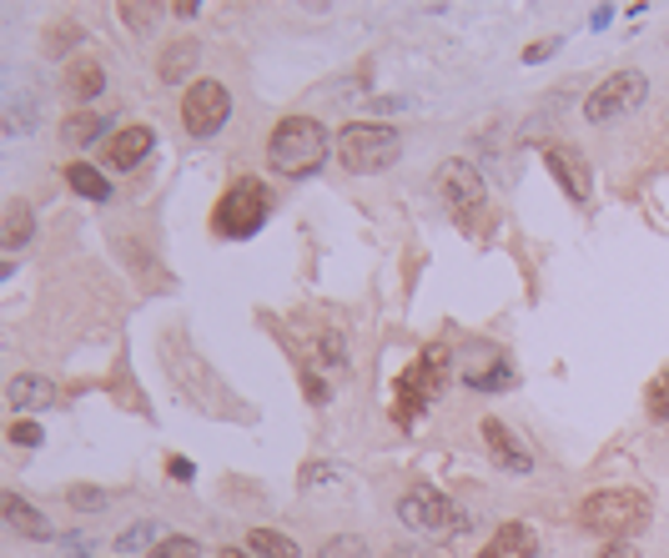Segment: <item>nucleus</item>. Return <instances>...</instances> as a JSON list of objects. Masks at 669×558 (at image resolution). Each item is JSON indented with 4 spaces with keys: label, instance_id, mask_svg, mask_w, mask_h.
<instances>
[{
    "label": "nucleus",
    "instance_id": "1",
    "mask_svg": "<svg viewBox=\"0 0 669 558\" xmlns=\"http://www.w3.org/2000/svg\"><path fill=\"white\" fill-rule=\"evenodd\" d=\"M328 156H332V136L317 117H282L272 131V142H267V167L277 177H292V182L323 171Z\"/></svg>",
    "mask_w": 669,
    "mask_h": 558
},
{
    "label": "nucleus",
    "instance_id": "2",
    "mask_svg": "<svg viewBox=\"0 0 669 558\" xmlns=\"http://www.w3.org/2000/svg\"><path fill=\"white\" fill-rule=\"evenodd\" d=\"M448 363H453V352H448L443 342H428V348H423L418 357H413V363L393 377V423H398V428H413L423 408L443 392Z\"/></svg>",
    "mask_w": 669,
    "mask_h": 558
},
{
    "label": "nucleus",
    "instance_id": "3",
    "mask_svg": "<svg viewBox=\"0 0 669 558\" xmlns=\"http://www.w3.org/2000/svg\"><path fill=\"white\" fill-rule=\"evenodd\" d=\"M579 523L609 544H630L649 529V498L634 494V488H599V494L584 498L579 508Z\"/></svg>",
    "mask_w": 669,
    "mask_h": 558
},
{
    "label": "nucleus",
    "instance_id": "4",
    "mask_svg": "<svg viewBox=\"0 0 669 558\" xmlns=\"http://www.w3.org/2000/svg\"><path fill=\"white\" fill-rule=\"evenodd\" d=\"M272 217V192H267L263 177H236L222 196H217V207H211V232L222 236V242H247L257 236Z\"/></svg>",
    "mask_w": 669,
    "mask_h": 558
},
{
    "label": "nucleus",
    "instance_id": "5",
    "mask_svg": "<svg viewBox=\"0 0 669 558\" xmlns=\"http://www.w3.org/2000/svg\"><path fill=\"white\" fill-rule=\"evenodd\" d=\"M332 156L353 177H378V171H388L403 156V136L393 126H382V121H348L332 136Z\"/></svg>",
    "mask_w": 669,
    "mask_h": 558
},
{
    "label": "nucleus",
    "instance_id": "6",
    "mask_svg": "<svg viewBox=\"0 0 669 558\" xmlns=\"http://www.w3.org/2000/svg\"><path fill=\"white\" fill-rule=\"evenodd\" d=\"M434 192L438 202H443L453 217L469 227V221L484 217L488 207V182H484V171L473 167V161H463V156H448L443 167L434 171Z\"/></svg>",
    "mask_w": 669,
    "mask_h": 558
},
{
    "label": "nucleus",
    "instance_id": "7",
    "mask_svg": "<svg viewBox=\"0 0 669 558\" xmlns=\"http://www.w3.org/2000/svg\"><path fill=\"white\" fill-rule=\"evenodd\" d=\"M232 121V92H227L222 81H192L182 96V126L186 136H197V142H207V136H217V131Z\"/></svg>",
    "mask_w": 669,
    "mask_h": 558
},
{
    "label": "nucleus",
    "instance_id": "8",
    "mask_svg": "<svg viewBox=\"0 0 669 558\" xmlns=\"http://www.w3.org/2000/svg\"><path fill=\"white\" fill-rule=\"evenodd\" d=\"M644 96H649V76L644 71H615V76L594 86L589 101H584V121L589 126H604V121L624 117V111H640Z\"/></svg>",
    "mask_w": 669,
    "mask_h": 558
},
{
    "label": "nucleus",
    "instance_id": "9",
    "mask_svg": "<svg viewBox=\"0 0 669 558\" xmlns=\"http://www.w3.org/2000/svg\"><path fill=\"white\" fill-rule=\"evenodd\" d=\"M398 519H403V529L438 538V533H453V523H459V508L448 504L434 483H413V488L398 498Z\"/></svg>",
    "mask_w": 669,
    "mask_h": 558
},
{
    "label": "nucleus",
    "instance_id": "10",
    "mask_svg": "<svg viewBox=\"0 0 669 558\" xmlns=\"http://www.w3.org/2000/svg\"><path fill=\"white\" fill-rule=\"evenodd\" d=\"M459 377H463V388H469V392H503L513 383V367H509V357H503L499 348L478 342V348L463 352Z\"/></svg>",
    "mask_w": 669,
    "mask_h": 558
},
{
    "label": "nucleus",
    "instance_id": "11",
    "mask_svg": "<svg viewBox=\"0 0 669 558\" xmlns=\"http://www.w3.org/2000/svg\"><path fill=\"white\" fill-rule=\"evenodd\" d=\"M478 433H484L488 458H494L503 473H513V478H528V473H534V453L519 442V433H513L503 417H484V423H478Z\"/></svg>",
    "mask_w": 669,
    "mask_h": 558
},
{
    "label": "nucleus",
    "instance_id": "12",
    "mask_svg": "<svg viewBox=\"0 0 669 558\" xmlns=\"http://www.w3.org/2000/svg\"><path fill=\"white\" fill-rule=\"evenodd\" d=\"M151 151H157V131L146 126V121L121 126V131H111V136H106V167H117V171H136Z\"/></svg>",
    "mask_w": 669,
    "mask_h": 558
},
{
    "label": "nucleus",
    "instance_id": "13",
    "mask_svg": "<svg viewBox=\"0 0 669 558\" xmlns=\"http://www.w3.org/2000/svg\"><path fill=\"white\" fill-rule=\"evenodd\" d=\"M61 92H66V101H76V106L96 101V96L106 92V65L92 61V56L66 61V71H61Z\"/></svg>",
    "mask_w": 669,
    "mask_h": 558
},
{
    "label": "nucleus",
    "instance_id": "14",
    "mask_svg": "<svg viewBox=\"0 0 669 558\" xmlns=\"http://www.w3.org/2000/svg\"><path fill=\"white\" fill-rule=\"evenodd\" d=\"M0 508H5V523H11L21 538H31V544H51V538H56V523L46 519L36 504H26L21 494H5V498H0Z\"/></svg>",
    "mask_w": 669,
    "mask_h": 558
},
{
    "label": "nucleus",
    "instance_id": "15",
    "mask_svg": "<svg viewBox=\"0 0 669 558\" xmlns=\"http://www.w3.org/2000/svg\"><path fill=\"white\" fill-rule=\"evenodd\" d=\"M478 558H538V533L528 529V523L509 519L494 529V538L484 544V554Z\"/></svg>",
    "mask_w": 669,
    "mask_h": 558
},
{
    "label": "nucleus",
    "instance_id": "16",
    "mask_svg": "<svg viewBox=\"0 0 669 558\" xmlns=\"http://www.w3.org/2000/svg\"><path fill=\"white\" fill-rule=\"evenodd\" d=\"M5 403L15 413H40V408H56V383L40 373H21L11 377V388H5Z\"/></svg>",
    "mask_w": 669,
    "mask_h": 558
},
{
    "label": "nucleus",
    "instance_id": "17",
    "mask_svg": "<svg viewBox=\"0 0 669 558\" xmlns=\"http://www.w3.org/2000/svg\"><path fill=\"white\" fill-rule=\"evenodd\" d=\"M544 167H549L554 182L564 186L569 202H589V171L579 167V161H569V156L559 151V146H549V151H544Z\"/></svg>",
    "mask_w": 669,
    "mask_h": 558
},
{
    "label": "nucleus",
    "instance_id": "18",
    "mask_svg": "<svg viewBox=\"0 0 669 558\" xmlns=\"http://www.w3.org/2000/svg\"><path fill=\"white\" fill-rule=\"evenodd\" d=\"M106 111H66V121H61V142L71 146V151H81V146H92L96 136H106Z\"/></svg>",
    "mask_w": 669,
    "mask_h": 558
},
{
    "label": "nucleus",
    "instance_id": "19",
    "mask_svg": "<svg viewBox=\"0 0 669 558\" xmlns=\"http://www.w3.org/2000/svg\"><path fill=\"white\" fill-rule=\"evenodd\" d=\"M192 65H197V40H192V36H177L167 51H161L157 76L167 81V86H177V81H186V71H192Z\"/></svg>",
    "mask_w": 669,
    "mask_h": 558
},
{
    "label": "nucleus",
    "instance_id": "20",
    "mask_svg": "<svg viewBox=\"0 0 669 558\" xmlns=\"http://www.w3.org/2000/svg\"><path fill=\"white\" fill-rule=\"evenodd\" d=\"M66 182H71V192H81L86 202H111V192H117V186L106 182V171H96L92 161H71Z\"/></svg>",
    "mask_w": 669,
    "mask_h": 558
},
{
    "label": "nucleus",
    "instance_id": "21",
    "mask_svg": "<svg viewBox=\"0 0 669 558\" xmlns=\"http://www.w3.org/2000/svg\"><path fill=\"white\" fill-rule=\"evenodd\" d=\"M247 548L257 558H302V548L292 544L288 533H277V529H252L247 533Z\"/></svg>",
    "mask_w": 669,
    "mask_h": 558
},
{
    "label": "nucleus",
    "instance_id": "22",
    "mask_svg": "<svg viewBox=\"0 0 669 558\" xmlns=\"http://www.w3.org/2000/svg\"><path fill=\"white\" fill-rule=\"evenodd\" d=\"M81 40H86V31H81L76 21H51V26H46V56L61 61L66 51H76Z\"/></svg>",
    "mask_w": 669,
    "mask_h": 558
},
{
    "label": "nucleus",
    "instance_id": "23",
    "mask_svg": "<svg viewBox=\"0 0 669 558\" xmlns=\"http://www.w3.org/2000/svg\"><path fill=\"white\" fill-rule=\"evenodd\" d=\"M31 232H36V217H31V207L26 202H11L5 207V247H26L31 242Z\"/></svg>",
    "mask_w": 669,
    "mask_h": 558
},
{
    "label": "nucleus",
    "instance_id": "24",
    "mask_svg": "<svg viewBox=\"0 0 669 558\" xmlns=\"http://www.w3.org/2000/svg\"><path fill=\"white\" fill-rule=\"evenodd\" d=\"M313 363L317 367H332V373H342V367H348V342H342V332H323V338H317V352H313Z\"/></svg>",
    "mask_w": 669,
    "mask_h": 558
},
{
    "label": "nucleus",
    "instance_id": "25",
    "mask_svg": "<svg viewBox=\"0 0 669 558\" xmlns=\"http://www.w3.org/2000/svg\"><path fill=\"white\" fill-rule=\"evenodd\" d=\"M317 558H368V538H357V533H338L328 544L317 548Z\"/></svg>",
    "mask_w": 669,
    "mask_h": 558
},
{
    "label": "nucleus",
    "instance_id": "26",
    "mask_svg": "<svg viewBox=\"0 0 669 558\" xmlns=\"http://www.w3.org/2000/svg\"><path fill=\"white\" fill-rule=\"evenodd\" d=\"M151 558H202V544L186 538V533H171V538H161V544L151 548Z\"/></svg>",
    "mask_w": 669,
    "mask_h": 558
},
{
    "label": "nucleus",
    "instance_id": "27",
    "mask_svg": "<svg viewBox=\"0 0 669 558\" xmlns=\"http://www.w3.org/2000/svg\"><path fill=\"white\" fill-rule=\"evenodd\" d=\"M644 403H649V417H655V423H665L669 417V367L649 383V398H644Z\"/></svg>",
    "mask_w": 669,
    "mask_h": 558
},
{
    "label": "nucleus",
    "instance_id": "28",
    "mask_svg": "<svg viewBox=\"0 0 669 558\" xmlns=\"http://www.w3.org/2000/svg\"><path fill=\"white\" fill-rule=\"evenodd\" d=\"M157 15H161V5H142V0H126V5H121V21H126L132 31H151Z\"/></svg>",
    "mask_w": 669,
    "mask_h": 558
},
{
    "label": "nucleus",
    "instance_id": "29",
    "mask_svg": "<svg viewBox=\"0 0 669 558\" xmlns=\"http://www.w3.org/2000/svg\"><path fill=\"white\" fill-rule=\"evenodd\" d=\"M11 442H15V448H40V442H46V433H40L36 417H15V423H11Z\"/></svg>",
    "mask_w": 669,
    "mask_h": 558
},
{
    "label": "nucleus",
    "instance_id": "30",
    "mask_svg": "<svg viewBox=\"0 0 669 558\" xmlns=\"http://www.w3.org/2000/svg\"><path fill=\"white\" fill-rule=\"evenodd\" d=\"M66 504L71 508H86V513H101L106 494H101V488H86V483H76V488H66Z\"/></svg>",
    "mask_w": 669,
    "mask_h": 558
},
{
    "label": "nucleus",
    "instance_id": "31",
    "mask_svg": "<svg viewBox=\"0 0 669 558\" xmlns=\"http://www.w3.org/2000/svg\"><path fill=\"white\" fill-rule=\"evenodd\" d=\"M302 392H307V403L313 408H328L332 403V392H328V383L313 373V367H302Z\"/></svg>",
    "mask_w": 669,
    "mask_h": 558
},
{
    "label": "nucleus",
    "instance_id": "32",
    "mask_svg": "<svg viewBox=\"0 0 669 558\" xmlns=\"http://www.w3.org/2000/svg\"><path fill=\"white\" fill-rule=\"evenodd\" d=\"M151 538H157V529H151V523H136V529H126V533L117 538V554H132V548L151 544Z\"/></svg>",
    "mask_w": 669,
    "mask_h": 558
},
{
    "label": "nucleus",
    "instance_id": "33",
    "mask_svg": "<svg viewBox=\"0 0 669 558\" xmlns=\"http://www.w3.org/2000/svg\"><path fill=\"white\" fill-rule=\"evenodd\" d=\"M332 478H338V463H307V468H302V488H317V483H332Z\"/></svg>",
    "mask_w": 669,
    "mask_h": 558
},
{
    "label": "nucleus",
    "instance_id": "34",
    "mask_svg": "<svg viewBox=\"0 0 669 558\" xmlns=\"http://www.w3.org/2000/svg\"><path fill=\"white\" fill-rule=\"evenodd\" d=\"M167 478L171 483H192V478H197V463H192V458H177V453H171L167 458Z\"/></svg>",
    "mask_w": 669,
    "mask_h": 558
},
{
    "label": "nucleus",
    "instance_id": "35",
    "mask_svg": "<svg viewBox=\"0 0 669 558\" xmlns=\"http://www.w3.org/2000/svg\"><path fill=\"white\" fill-rule=\"evenodd\" d=\"M554 51H559V40H534V46L524 51V61H528V65H538V61H549Z\"/></svg>",
    "mask_w": 669,
    "mask_h": 558
},
{
    "label": "nucleus",
    "instance_id": "36",
    "mask_svg": "<svg viewBox=\"0 0 669 558\" xmlns=\"http://www.w3.org/2000/svg\"><path fill=\"white\" fill-rule=\"evenodd\" d=\"M594 558H640V548L634 544H609V548H599Z\"/></svg>",
    "mask_w": 669,
    "mask_h": 558
},
{
    "label": "nucleus",
    "instance_id": "37",
    "mask_svg": "<svg viewBox=\"0 0 669 558\" xmlns=\"http://www.w3.org/2000/svg\"><path fill=\"white\" fill-rule=\"evenodd\" d=\"M167 11H171V15H182V21H192V15L202 11V0H171Z\"/></svg>",
    "mask_w": 669,
    "mask_h": 558
},
{
    "label": "nucleus",
    "instance_id": "38",
    "mask_svg": "<svg viewBox=\"0 0 669 558\" xmlns=\"http://www.w3.org/2000/svg\"><path fill=\"white\" fill-rule=\"evenodd\" d=\"M609 21H615V5H599V11L589 15V26H594V31H604V26H609Z\"/></svg>",
    "mask_w": 669,
    "mask_h": 558
},
{
    "label": "nucleus",
    "instance_id": "39",
    "mask_svg": "<svg viewBox=\"0 0 669 558\" xmlns=\"http://www.w3.org/2000/svg\"><path fill=\"white\" fill-rule=\"evenodd\" d=\"M388 558H428L423 548H413V544H398V548H388Z\"/></svg>",
    "mask_w": 669,
    "mask_h": 558
},
{
    "label": "nucleus",
    "instance_id": "40",
    "mask_svg": "<svg viewBox=\"0 0 669 558\" xmlns=\"http://www.w3.org/2000/svg\"><path fill=\"white\" fill-rule=\"evenodd\" d=\"M217 558H252V554H247V548H232V544H227V548H222V554H217Z\"/></svg>",
    "mask_w": 669,
    "mask_h": 558
}]
</instances>
